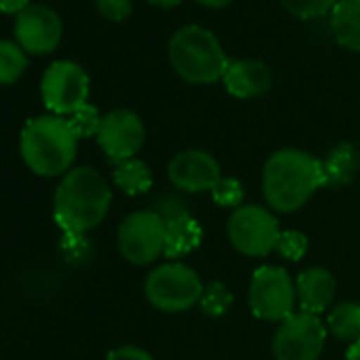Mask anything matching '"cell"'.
Returning a JSON list of instances; mask_svg holds the SVG:
<instances>
[{"label":"cell","instance_id":"1","mask_svg":"<svg viewBox=\"0 0 360 360\" xmlns=\"http://www.w3.org/2000/svg\"><path fill=\"white\" fill-rule=\"evenodd\" d=\"M324 187L322 159L301 148H280L263 165L261 189L274 212L290 214L303 208Z\"/></svg>","mask_w":360,"mask_h":360},{"label":"cell","instance_id":"2","mask_svg":"<svg viewBox=\"0 0 360 360\" xmlns=\"http://www.w3.org/2000/svg\"><path fill=\"white\" fill-rule=\"evenodd\" d=\"M110 204L112 191L98 169L72 167L62 176L53 195L56 223L68 238H81L106 219Z\"/></svg>","mask_w":360,"mask_h":360},{"label":"cell","instance_id":"3","mask_svg":"<svg viewBox=\"0 0 360 360\" xmlns=\"http://www.w3.org/2000/svg\"><path fill=\"white\" fill-rule=\"evenodd\" d=\"M79 136L66 117L43 115L30 119L22 129L20 153L24 163L37 176L53 178L72 169Z\"/></svg>","mask_w":360,"mask_h":360},{"label":"cell","instance_id":"4","mask_svg":"<svg viewBox=\"0 0 360 360\" xmlns=\"http://www.w3.org/2000/svg\"><path fill=\"white\" fill-rule=\"evenodd\" d=\"M167 56L176 75L191 85H212L221 81L231 62L219 39L195 24L174 32Z\"/></svg>","mask_w":360,"mask_h":360},{"label":"cell","instance_id":"5","mask_svg":"<svg viewBox=\"0 0 360 360\" xmlns=\"http://www.w3.org/2000/svg\"><path fill=\"white\" fill-rule=\"evenodd\" d=\"M204 286L206 284L193 267L169 261L148 271L144 280V297L159 311L180 314L200 305Z\"/></svg>","mask_w":360,"mask_h":360},{"label":"cell","instance_id":"6","mask_svg":"<svg viewBox=\"0 0 360 360\" xmlns=\"http://www.w3.org/2000/svg\"><path fill=\"white\" fill-rule=\"evenodd\" d=\"M248 307L265 322H282L297 311V286L290 274L280 265L255 269L248 284Z\"/></svg>","mask_w":360,"mask_h":360},{"label":"cell","instance_id":"7","mask_svg":"<svg viewBox=\"0 0 360 360\" xmlns=\"http://www.w3.org/2000/svg\"><path fill=\"white\" fill-rule=\"evenodd\" d=\"M280 233V221L274 210L257 204L240 206L227 221V238L244 257L261 259L271 255L278 246Z\"/></svg>","mask_w":360,"mask_h":360},{"label":"cell","instance_id":"8","mask_svg":"<svg viewBox=\"0 0 360 360\" xmlns=\"http://www.w3.org/2000/svg\"><path fill=\"white\" fill-rule=\"evenodd\" d=\"M167 223L157 210H136L123 219L117 231L121 257L138 267L155 263L165 255Z\"/></svg>","mask_w":360,"mask_h":360},{"label":"cell","instance_id":"9","mask_svg":"<svg viewBox=\"0 0 360 360\" xmlns=\"http://www.w3.org/2000/svg\"><path fill=\"white\" fill-rule=\"evenodd\" d=\"M326 324L320 316L295 311L274 333L271 349L276 360H318L326 345Z\"/></svg>","mask_w":360,"mask_h":360},{"label":"cell","instance_id":"10","mask_svg":"<svg viewBox=\"0 0 360 360\" xmlns=\"http://www.w3.org/2000/svg\"><path fill=\"white\" fill-rule=\"evenodd\" d=\"M41 96L53 115L70 117L75 110L87 104L89 77L77 62H53L41 79Z\"/></svg>","mask_w":360,"mask_h":360},{"label":"cell","instance_id":"11","mask_svg":"<svg viewBox=\"0 0 360 360\" xmlns=\"http://www.w3.org/2000/svg\"><path fill=\"white\" fill-rule=\"evenodd\" d=\"M167 178L176 191L195 195L212 191L223 178V169L212 153L204 148H187L169 159Z\"/></svg>","mask_w":360,"mask_h":360},{"label":"cell","instance_id":"12","mask_svg":"<svg viewBox=\"0 0 360 360\" xmlns=\"http://www.w3.org/2000/svg\"><path fill=\"white\" fill-rule=\"evenodd\" d=\"M96 138L104 155L112 163H119L138 155L146 131L142 119L136 112L127 108H115L102 117V125Z\"/></svg>","mask_w":360,"mask_h":360},{"label":"cell","instance_id":"13","mask_svg":"<svg viewBox=\"0 0 360 360\" xmlns=\"http://www.w3.org/2000/svg\"><path fill=\"white\" fill-rule=\"evenodd\" d=\"M62 20L45 5H30L15 20V39L26 53L45 56L56 51L62 41Z\"/></svg>","mask_w":360,"mask_h":360},{"label":"cell","instance_id":"14","mask_svg":"<svg viewBox=\"0 0 360 360\" xmlns=\"http://www.w3.org/2000/svg\"><path fill=\"white\" fill-rule=\"evenodd\" d=\"M271 83H274L271 68L259 60H231L223 77L225 89L240 100H250L267 94Z\"/></svg>","mask_w":360,"mask_h":360},{"label":"cell","instance_id":"15","mask_svg":"<svg viewBox=\"0 0 360 360\" xmlns=\"http://www.w3.org/2000/svg\"><path fill=\"white\" fill-rule=\"evenodd\" d=\"M297 305L299 311L316 314L320 316L324 309L330 307L335 292H337V282L333 274L324 267H307L303 269L297 280Z\"/></svg>","mask_w":360,"mask_h":360},{"label":"cell","instance_id":"16","mask_svg":"<svg viewBox=\"0 0 360 360\" xmlns=\"http://www.w3.org/2000/svg\"><path fill=\"white\" fill-rule=\"evenodd\" d=\"M360 169V153L356 146L343 142L328 150L322 159L324 187H343L349 185Z\"/></svg>","mask_w":360,"mask_h":360},{"label":"cell","instance_id":"17","mask_svg":"<svg viewBox=\"0 0 360 360\" xmlns=\"http://www.w3.org/2000/svg\"><path fill=\"white\" fill-rule=\"evenodd\" d=\"M165 223H167L165 257H169L174 261V259H180V257H187V255H191L193 250L200 248L204 231H202V225L191 214L178 217V219H172V221H165Z\"/></svg>","mask_w":360,"mask_h":360},{"label":"cell","instance_id":"18","mask_svg":"<svg viewBox=\"0 0 360 360\" xmlns=\"http://www.w3.org/2000/svg\"><path fill=\"white\" fill-rule=\"evenodd\" d=\"M330 30L343 49L360 53V0H339L330 11Z\"/></svg>","mask_w":360,"mask_h":360},{"label":"cell","instance_id":"19","mask_svg":"<svg viewBox=\"0 0 360 360\" xmlns=\"http://www.w3.org/2000/svg\"><path fill=\"white\" fill-rule=\"evenodd\" d=\"M112 180H115L117 189H121L129 198H136V195H144L150 191L153 172L142 159L131 157V159L115 163Z\"/></svg>","mask_w":360,"mask_h":360},{"label":"cell","instance_id":"20","mask_svg":"<svg viewBox=\"0 0 360 360\" xmlns=\"http://www.w3.org/2000/svg\"><path fill=\"white\" fill-rule=\"evenodd\" d=\"M326 328L341 341L354 343L360 339V303L341 301L326 316Z\"/></svg>","mask_w":360,"mask_h":360},{"label":"cell","instance_id":"21","mask_svg":"<svg viewBox=\"0 0 360 360\" xmlns=\"http://www.w3.org/2000/svg\"><path fill=\"white\" fill-rule=\"evenodd\" d=\"M28 68L26 51L11 41H0V85L15 83Z\"/></svg>","mask_w":360,"mask_h":360},{"label":"cell","instance_id":"22","mask_svg":"<svg viewBox=\"0 0 360 360\" xmlns=\"http://www.w3.org/2000/svg\"><path fill=\"white\" fill-rule=\"evenodd\" d=\"M231 305H233V292L227 288V284H223L221 280H214L204 286L198 307L210 318H221L231 309Z\"/></svg>","mask_w":360,"mask_h":360},{"label":"cell","instance_id":"23","mask_svg":"<svg viewBox=\"0 0 360 360\" xmlns=\"http://www.w3.org/2000/svg\"><path fill=\"white\" fill-rule=\"evenodd\" d=\"M210 193H212L214 204L221 206V208L238 210L240 206H244V195H246L244 185L233 176H223Z\"/></svg>","mask_w":360,"mask_h":360},{"label":"cell","instance_id":"24","mask_svg":"<svg viewBox=\"0 0 360 360\" xmlns=\"http://www.w3.org/2000/svg\"><path fill=\"white\" fill-rule=\"evenodd\" d=\"M339 0H280V5L299 20H316L335 9Z\"/></svg>","mask_w":360,"mask_h":360},{"label":"cell","instance_id":"25","mask_svg":"<svg viewBox=\"0 0 360 360\" xmlns=\"http://www.w3.org/2000/svg\"><path fill=\"white\" fill-rule=\"evenodd\" d=\"M309 250V240L299 229H286L280 233L276 252L286 261H301Z\"/></svg>","mask_w":360,"mask_h":360},{"label":"cell","instance_id":"26","mask_svg":"<svg viewBox=\"0 0 360 360\" xmlns=\"http://www.w3.org/2000/svg\"><path fill=\"white\" fill-rule=\"evenodd\" d=\"M68 123L72 125V129L79 138H91V136H98L100 125H102V117H100L96 106L85 104L68 117Z\"/></svg>","mask_w":360,"mask_h":360},{"label":"cell","instance_id":"27","mask_svg":"<svg viewBox=\"0 0 360 360\" xmlns=\"http://www.w3.org/2000/svg\"><path fill=\"white\" fill-rule=\"evenodd\" d=\"M98 11L110 22H123L131 13V0H96Z\"/></svg>","mask_w":360,"mask_h":360},{"label":"cell","instance_id":"28","mask_svg":"<svg viewBox=\"0 0 360 360\" xmlns=\"http://www.w3.org/2000/svg\"><path fill=\"white\" fill-rule=\"evenodd\" d=\"M157 210L165 221H172V219H178V217H185V214H191L187 208H185V202L178 200L176 195H163L159 202H157Z\"/></svg>","mask_w":360,"mask_h":360},{"label":"cell","instance_id":"29","mask_svg":"<svg viewBox=\"0 0 360 360\" xmlns=\"http://www.w3.org/2000/svg\"><path fill=\"white\" fill-rule=\"evenodd\" d=\"M106 360H155V358L138 345H121L110 349Z\"/></svg>","mask_w":360,"mask_h":360},{"label":"cell","instance_id":"30","mask_svg":"<svg viewBox=\"0 0 360 360\" xmlns=\"http://www.w3.org/2000/svg\"><path fill=\"white\" fill-rule=\"evenodd\" d=\"M28 7H30V0H0V11L7 15H11V13L20 15Z\"/></svg>","mask_w":360,"mask_h":360},{"label":"cell","instance_id":"31","mask_svg":"<svg viewBox=\"0 0 360 360\" xmlns=\"http://www.w3.org/2000/svg\"><path fill=\"white\" fill-rule=\"evenodd\" d=\"M345 360H360V339L349 343L347 347V354H345Z\"/></svg>","mask_w":360,"mask_h":360},{"label":"cell","instance_id":"32","mask_svg":"<svg viewBox=\"0 0 360 360\" xmlns=\"http://www.w3.org/2000/svg\"><path fill=\"white\" fill-rule=\"evenodd\" d=\"M150 5H155V7H161V9H174V7H178L183 0H148Z\"/></svg>","mask_w":360,"mask_h":360},{"label":"cell","instance_id":"33","mask_svg":"<svg viewBox=\"0 0 360 360\" xmlns=\"http://www.w3.org/2000/svg\"><path fill=\"white\" fill-rule=\"evenodd\" d=\"M198 3L204 7H210V9H223L231 3V0H198Z\"/></svg>","mask_w":360,"mask_h":360}]
</instances>
